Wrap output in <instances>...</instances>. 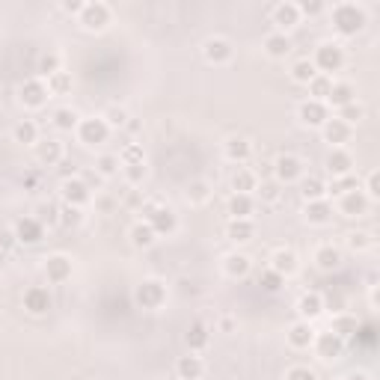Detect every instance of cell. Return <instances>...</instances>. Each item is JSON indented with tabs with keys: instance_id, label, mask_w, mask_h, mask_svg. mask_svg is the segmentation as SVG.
I'll return each instance as SVG.
<instances>
[{
	"instance_id": "cell-58",
	"label": "cell",
	"mask_w": 380,
	"mask_h": 380,
	"mask_svg": "<svg viewBox=\"0 0 380 380\" xmlns=\"http://www.w3.org/2000/svg\"><path fill=\"white\" fill-rule=\"evenodd\" d=\"M285 380H318V377H315V372L309 366H292L285 372Z\"/></svg>"
},
{
	"instance_id": "cell-39",
	"label": "cell",
	"mask_w": 380,
	"mask_h": 380,
	"mask_svg": "<svg viewBox=\"0 0 380 380\" xmlns=\"http://www.w3.org/2000/svg\"><path fill=\"white\" fill-rule=\"evenodd\" d=\"M306 89H309V98H312V102H324V104H327V95H330V89H333V78H327V75H315Z\"/></svg>"
},
{
	"instance_id": "cell-29",
	"label": "cell",
	"mask_w": 380,
	"mask_h": 380,
	"mask_svg": "<svg viewBox=\"0 0 380 380\" xmlns=\"http://www.w3.org/2000/svg\"><path fill=\"white\" fill-rule=\"evenodd\" d=\"M176 372H178V377H182V380H199V377L205 375V363L196 354H187V357H178Z\"/></svg>"
},
{
	"instance_id": "cell-41",
	"label": "cell",
	"mask_w": 380,
	"mask_h": 380,
	"mask_svg": "<svg viewBox=\"0 0 380 380\" xmlns=\"http://www.w3.org/2000/svg\"><path fill=\"white\" fill-rule=\"evenodd\" d=\"M259 190V196H261V202H279V196H283V185L276 182L274 176H268V178H261V182L256 185Z\"/></svg>"
},
{
	"instance_id": "cell-42",
	"label": "cell",
	"mask_w": 380,
	"mask_h": 380,
	"mask_svg": "<svg viewBox=\"0 0 380 380\" xmlns=\"http://www.w3.org/2000/svg\"><path fill=\"white\" fill-rule=\"evenodd\" d=\"M102 119L107 122V128L113 131V128H125L131 116H128V110H125L122 104H110V107H107V110L102 113Z\"/></svg>"
},
{
	"instance_id": "cell-23",
	"label": "cell",
	"mask_w": 380,
	"mask_h": 380,
	"mask_svg": "<svg viewBox=\"0 0 380 380\" xmlns=\"http://www.w3.org/2000/svg\"><path fill=\"white\" fill-rule=\"evenodd\" d=\"M226 211L232 220H250V214L256 211V199H252V193H232L226 202Z\"/></svg>"
},
{
	"instance_id": "cell-12",
	"label": "cell",
	"mask_w": 380,
	"mask_h": 380,
	"mask_svg": "<svg viewBox=\"0 0 380 380\" xmlns=\"http://www.w3.org/2000/svg\"><path fill=\"white\" fill-rule=\"evenodd\" d=\"M297 119H300L303 125H309V128H321V125L330 119V107L324 102H312V98H306V102L297 107Z\"/></svg>"
},
{
	"instance_id": "cell-25",
	"label": "cell",
	"mask_w": 380,
	"mask_h": 380,
	"mask_svg": "<svg viewBox=\"0 0 380 380\" xmlns=\"http://www.w3.org/2000/svg\"><path fill=\"white\" fill-rule=\"evenodd\" d=\"M223 155H226V161H232V164H244V161L252 158V146L247 137H229L223 143Z\"/></svg>"
},
{
	"instance_id": "cell-59",
	"label": "cell",
	"mask_w": 380,
	"mask_h": 380,
	"mask_svg": "<svg viewBox=\"0 0 380 380\" xmlns=\"http://www.w3.org/2000/svg\"><path fill=\"white\" fill-rule=\"evenodd\" d=\"M57 173H60L62 182H69V178H78V164H75V161H69V158H62L60 164H57Z\"/></svg>"
},
{
	"instance_id": "cell-7",
	"label": "cell",
	"mask_w": 380,
	"mask_h": 380,
	"mask_svg": "<svg viewBox=\"0 0 380 380\" xmlns=\"http://www.w3.org/2000/svg\"><path fill=\"white\" fill-rule=\"evenodd\" d=\"M78 137L84 146H102V143H107V137H110V128H107V122L102 116H93V119H80Z\"/></svg>"
},
{
	"instance_id": "cell-31",
	"label": "cell",
	"mask_w": 380,
	"mask_h": 380,
	"mask_svg": "<svg viewBox=\"0 0 380 380\" xmlns=\"http://www.w3.org/2000/svg\"><path fill=\"white\" fill-rule=\"evenodd\" d=\"M315 265H318V270H324V274L336 270V268L342 265V250H336L333 244H327V247H321L318 252H315Z\"/></svg>"
},
{
	"instance_id": "cell-13",
	"label": "cell",
	"mask_w": 380,
	"mask_h": 380,
	"mask_svg": "<svg viewBox=\"0 0 380 380\" xmlns=\"http://www.w3.org/2000/svg\"><path fill=\"white\" fill-rule=\"evenodd\" d=\"M270 21L276 24V33H285V30H292V27L300 24V9H297V3H292V0L276 3L270 9Z\"/></svg>"
},
{
	"instance_id": "cell-34",
	"label": "cell",
	"mask_w": 380,
	"mask_h": 380,
	"mask_svg": "<svg viewBox=\"0 0 380 380\" xmlns=\"http://www.w3.org/2000/svg\"><path fill=\"white\" fill-rule=\"evenodd\" d=\"M80 125V116L78 110H71V107H60V110H54V128L69 134V131H78Z\"/></svg>"
},
{
	"instance_id": "cell-47",
	"label": "cell",
	"mask_w": 380,
	"mask_h": 380,
	"mask_svg": "<svg viewBox=\"0 0 380 380\" xmlns=\"http://www.w3.org/2000/svg\"><path fill=\"white\" fill-rule=\"evenodd\" d=\"M351 190H359V178L351 173V176H342V178H333V185L327 187V196H345Z\"/></svg>"
},
{
	"instance_id": "cell-3",
	"label": "cell",
	"mask_w": 380,
	"mask_h": 380,
	"mask_svg": "<svg viewBox=\"0 0 380 380\" xmlns=\"http://www.w3.org/2000/svg\"><path fill=\"white\" fill-rule=\"evenodd\" d=\"M345 48H342L339 42H321L318 48H315V57H312V66L318 75H327L333 78L336 71L345 69Z\"/></svg>"
},
{
	"instance_id": "cell-56",
	"label": "cell",
	"mask_w": 380,
	"mask_h": 380,
	"mask_svg": "<svg viewBox=\"0 0 380 380\" xmlns=\"http://www.w3.org/2000/svg\"><path fill=\"white\" fill-rule=\"evenodd\" d=\"M42 226L48 223V226H60V208H54V205H39V217H36Z\"/></svg>"
},
{
	"instance_id": "cell-17",
	"label": "cell",
	"mask_w": 380,
	"mask_h": 380,
	"mask_svg": "<svg viewBox=\"0 0 380 380\" xmlns=\"http://www.w3.org/2000/svg\"><path fill=\"white\" fill-rule=\"evenodd\" d=\"M321 134L333 149H345V143L351 140V128L342 119H336V116H330V119L321 125Z\"/></svg>"
},
{
	"instance_id": "cell-26",
	"label": "cell",
	"mask_w": 380,
	"mask_h": 380,
	"mask_svg": "<svg viewBox=\"0 0 380 380\" xmlns=\"http://www.w3.org/2000/svg\"><path fill=\"white\" fill-rule=\"evenodd\" d=\"M45 276H48V283L54 285H60V283H66V279L71 276V259L69 256H51L48 259V265H45Z\"/></svg>"
},
{
	"instance_id": "cell-54",
	"label": "cell",
	"mask_w": 380,
	"mask_h": 380,
	"mask_svg": "<svg viewBox=\"0 0 380 380\" xmlns=\"http://www.w3.org/2000/svg\"><path fill=\"white\" fill-rule=\"evenodd\" d=\"M363 193H366L368 202H377V199H380V173H377V169H372V173L366 176V190H363Z\"/></svg>"
},
{
	"instance_id": "cell-8",
	"label": "cell",
	"mask_w": 380,
	"mask_h": 380,
	"mask_svg": "<svg viewBox=\"0 0 380 380\" xmlns=\"http://www.w3.org/2000/svg\"><path fill=\"white\" fill-rule=\"evenodd\" d=\"M21 104L24 107H30V110H39V107H45L48 104V98H51V93H48V84L45 80H39V78H30V80H24L21 84Z\"/></svg>"
},
{
	"instance_id": "cell-22",
	"label": "cell",
	"mask_w": 380,
	"mask_h": 380,
	"mask_svg": "<svg viewBox=\"0 0 380 380\" xmlns=\"http://www.w3.org/2000/svg\"><path fill=\"white\" fill-rule=\"evenodd\" d=\"M24 309L33 312V315H45L51 309V292L42 285H33L24 292Z\"/></svg>"
},
{
	"instance_id": "cell-9",
	"label": "cell",
	"mask_w": 380,
	"mask_h": 380,
	"mask_svg": "<svg viewBox=\"0 0 380 380\" xmlns=\"http://www.w3.org/2000/svg\"><path fill=\"white\" fill-rule=\"evenodd\" d=\"M110 15L113 9L102 3V0H95V3H86L84 12H80V24L86 27V30H104L107 24H110Z\"/></svg>"
},
{
	"instance_id": "cell-62",
	"label": "cell",
	"mask_w": 380,
	"mask_h": 380,
	"mask_svg": "<svg viewBox=\"0 0 380 380\" xmlns=\"http://www.w3.org/2000/svg\"><path fill=\"white\" fill-rule=\"evenodd\" d=\"M348 380H372V375H366V372H354Z\"/></svg>"
},
{
	"instance_id": "cell-4",
	"label": "cell",
	"mask_w": 380,
	"mask_h": 380,
	"mask_svg": "<svg viewBox=\"0 0 380 380\" xmlns=\"http://www.w3.org/2000/svg\"><path fill=\"white\" fill-rule=\"evenodd\" d=\"M134 300H137V306H143V309H161L167 300V288L161 279H143L137 285V292H134Z\"/></svg>"
},
{
	"instance_id": "cell-2",
	"label": "cell",
	"mask_w": 380,
	"mask_h": 380,
	"mask_svg": "<svg viewBox=\"0 0 380 380\" xmlns=\"http://www.w3.org/2000/svg\"><path fill=\"white\" fill-rule=\"evenodd\" d=\"M140 214H143V223H149L152 226V232L158 235H173L176 229H178V217H176V211L169 205H161V202H143V208H140Z\"/></svg>"
},
{
	"instance_id": "cell-63",
	"label": "cell",
	"mask_w": 380,
	"mask_h": 380,
	"mask_svg": "<svg viewBox=\"0 0 380 380\" xmlns=\"http://www.w3.org/2000/svg\"><path fill=\"white\" fill-rule=\"evenodd\" d=\"M220 330H223V333H229V330H232V321H229V318H223V321H220Z\"/></svg>"
},
{
	"instance_id": "cell-40",
	"label": "cell",
	"mask_w": 380,
	"mask_h": 380,
	"mask_svg": "<svg viewBox=\"0 0 380 380\" xmlns=\"http://www.w3.org/2000/svg\"><path fill=\"white\" fill-rule=\"evenodd\" d=\"M187 348H190V354H196V351H202L208 345V339H211V333H208L205 324H193V327L187 330Z\"/></svg>"
},
{
	"instance_id": "cell-35",
	"label": "cell",
	"mask_w": 380,
	"mask_h": 380,
	"mask_svg": "<svg viewBox=\"0 0 380 380\" xmlns=\"http://www.w3.org/2000/svg\"><path fill=\"white\" fill-rule=\"evenodd\" d=\"M357 330H359V321L354 318V315H336L330 324V333H336L339 339H351V336H357Z\"/></svg>"
},
{
	"instance_id": "cell-28",
	"label": "cell",
	"mask_w": 380,
	"mask_h": 380,
	"mask_svg": "<svg viewBox=\"0 0 380 380\" xmlns=\"http://www.w3.org/2000/svg\"><path fill=\"white\" fill-rule=\"evenodd\" d=\"M306 220H309L312 226H327L333 220V202H330V199L306 202Z\"/></svg>"
},
{
	"instance_id": "cell-20",
	"label": "cell",
	"mask_w": 380,
	"mask_h": 380,
	"mask_svg": "<svg viewBox=\"0 0 380 380\" xmlns=\"http://www.w3.org/2000/svg\"><path fill=\"white\" fill-rule=\"evenodd\" d=\"M368 205H372V202L366 199L363 187L351 190V193H345V196H339V211L345 214V217H363L368 211Z\"/></svg>"
},
{
	"instance_id": "cell-5",
	"label": "cell",
	"mask_w": 380,
	"mask_h": 380,
	"mask_svg": "<svg viewBox=\"0 0 380 380\" xmlns=\"http://www.w3.org/2000/svg\"><path fill=\"white\" fill-rule=\"evenodd\" d=\"M270 173L279 185H292V182H300L303 178V161L297 155H279L270 167Z\"/></svg>"
},
{
	"instance_id": "cell-51",
	"label": "cell",
	"mask_w": 380,
	"mask_h": 380,
	"mask_svg": "<svg viewBox=\"0 0 380 380\" xmlns=\"http://www.w3.org/2000/svg\"><path fill=\"white\" fill-rule=\"evenodd\" d=\"M259 285H261V288H265V292H268V294H276V292H279V288H283V285H285V279H283V276H279V274H276V270H270V268H268V270H261V276H259Z\"/></svg>"
},
{
	"instance_id": "cell-57",
	"label": "cell",
	"mask_w": 380,
	"mask_h": 380,
	"mask_svg": "<svg viewBox=\"0 0 380 380\" xmlns=\"http://www.w3.org/2000/svg\"><path fill=\"white\" fill-rule=\"evenodd\" d=\"M297 9H300V18L303 15H321V12H327V3H321V0H303V3H297Z\"/></svg>"
},
{
	"instance_id": "cell-49",
	"label": "cell",
	"mask_w": 380,
	"mask_h": 380,
	"mask_svg": "<svg viewBox=\"0 0 380 380\" xmlns=\"http://www.w3.org/2000/svg\"><path fill=\"white\" fill-rule=\"evenodd\" d=\"M208 199H211V185L208 182L199 178V182L187 185V202H208Z\"/></svg>"
},
{
	"instance_id": "cell-37",
	"label": "cell",
	"mask_w": 380,
	"mask_h": 380,
	"mask_svg": "<svg viewBox=\"0 0 380 380\" xmlns=\"http://www.w3.org/2000/svg\"><path fill=\"white\" fill-rule=\"evenodd\" d=\"M158 241V235L155 232H152V226L149 223H134L131 226V244H134V247H137V250H146V247H152V244H155Z\"/></svg>"
},
{
	"instance_id": "cell-44",
	"label": "cell",
	"mask_w": 380,
	"mask_h": 380,
	"mask_svg": "<svg viewBox=\"0 0 380 380\" xmlns=\"http://www.w3.org/2000/svg\"><path fill=\"white\" fill-rule=\"evenodd\" d=\"M45 84H48V93H51V95H69L71 86H75V80H71L69 71H57V75L48 78Z\"/></svg>"
},
{
	"instance_id": "cell-11",
	"label": "cell",
	"mask_w": 380,
	"mask_h": 380,
	"mask_svg": "<svg viewBox=\"0 0 380 380\" xmlns=\"http://www.w3.org/2000/svg\"><path fill=\"white\" fill-rule=\"evenodd\" d=\"M60 196H62V205L84 208V205L89 202V199H93V190H89L86 182H80V178H69V182H62Z\"/></svg>"
},
{
	"instance_id": "cell-46",
	"label": "cell",
	"mask_w": 380,
	"mask_h": 380,
	"mask_svg": "<svg viewBox=\"0 0 380 380\" xmlns=\"http://www.w3.org/2000/svg\"><path fill=\"white\" fill-rule=\"evenodd\" d=\"M336 119H342L351 128V125H359L366 119V107L363 104H357V102H351V104H345L342 110H336Z\"/></svg>"
},
{
	"instance_id": "cell-19",
	"label": "cell",
	"mask_w": 380,
	"mask_h": 380,
	"mask_svg": "<svg viewBox=\"0 0 380 380\" xmlns=\"http://www.w3.org/2000/svg\"><path fill=\"white\" fill-rule=\"evenodd\" d=\"M270 270H276L283 279H288L300 270V259H297L294 250H276L274 259H270Z\"/></svg>"
},
{
	"instance_id": "cell-38",
	"label": "cell",
	"mask_w": 380,
	"mask_h": 380,
	"mask_svg": "<svg viewBox=\"0 0 380 380\" xmlns=\"http://www.w3.org/2000/svg\"><path fill=\"white\" fill-rule=\"evenodd\" d=\"M256 185H259V176L252 173V169L238 167V173L232 176V190H235V193H252Z\"/></svg>"
},
{
	"instance_id": "cell-43",
	"label": "cell",
	"mask_w": 380,
	"mask_h": 380,
	"mask_svg": "<svg viewBox=\"0 0 380 380\" xmlns=\"http://www.w3.org/2000/svg\"><path fill=\"white\" fill-rule=\"evenodd\" d=\"M62 66V60H60V54H42V57H39V69H36V71H39V80H48V78H54V75H57V71H62L60 69Z\"/></svg>"
},
{
	"instance_id": "cell-14",
	"label": "cell",
	"mask_w": 380,
	"mask_h": 380,
	"mask_svg": "<svg viewBox=\"0 0 380 380\" xmlns=\"http://www.w3.org/2000/svg\"><path fill=\"white\" fill-rule=\"evenodd\" d=\"M12 232H15V241L24 244V247H33V244H39L45 238V226L36 217H21Z\"/></svg>"
},
{
	"instance_id": "cell-61",
	"label": "cell",
	"mask_w": 380,
	"mask_h": 380,
	"mask_svg": "<svg viewBox=\"0 0 380 380\" xmlns=\"http://www.w3.org/2000/svg\"><path fill=\"white\" fill-rule=\"evenodd\" d=\"M12 244H18L15 241V232L12 229H0V250H9Z\"/></svg>"
},
{
	"instance_id": "cell-6",
	"label": "cell",
	"mask_w": 380,
	"mask_h": 380,
	"mask_svg": "<svg viewBox=\"0 0 380 380\" xmlns=\"http://www.w3.org/2000/svg\"><path fill=\"white\" fill-rule=\"evenodd\" d=\"M315 354H318L324 363H336V359L345 354V339H339L336 333H315V342H312Z\"/></svg>"
},
{
	"instance_id": "cell-60",
	"label": "cell",
	"mask_w": 380,
	"mask_h": 380,
	"mask_svg": "<svg viewBox=\"0 0 380 380\" xmlns=\"http://www.w3.org/2000/svg\"><path fill=\"white\" fill-rule=\"evenodd\" d=\"M84 0H62V12H66V15H80V12H84Z\"/></svg>"
},
{
	"instance_id": "cell-50",
	"label": "cell",
	"mask_w": 380,
	"mask_h": 380,
	"mask_svg": "<svg viewBox=\"0 0 380 380\" xmlns=\"http://www.w3.org/2000/svg\"><path fill=\"white\" fill-rule=\"evenodd\" d=\"M119 164H146V152H143L140 143H128V146L122 149V155H119Z\"/></svg>"
},
{
	"instance_id": "cell-21",
	"label": "cell",
	"mask_w": 380,
	"mask_h": 380,
	"mask_svg": "<svg viewBox=\"0 0 380 380\" xmlns=\"http://www.w3.org/2000/svg\"><path fill=\"white\" fill-rule=\"evenodd\" d=\"M321 312H324V297L318 292H306L300 294V300H297V315H300V321H315V318H321Z\"/></svg>"
},
{
	"instance_id": "cell-30",
	"label": "cell",
	"mask_w": 380,
	"mask_h": 380,
	"mask_svg": "<svg viewBox=\"0 0 380 380\" xmlns=\"http://www.w3.org/2000/svg\"><path fill=\"white\" fill-rule=\"evenodd\" d=\"M250 268H252V261H250V256H244V252H232V256H226V261H223V270H226V274H229L232 279L247 276Z\"/></svg>"
},
{
	"instance_id": "cell-53",
	"label": "cell",
	"mask_w": 380,
	"mask_h": 380,
	"mask_svg": "<svg viewBox=\"0 0 380 380\" xmlns=\"http://www.w3.org/2000/svg\"><path fill=\"white\" fill-rule=\"evenodd\" d=\"M348 247L354 252H363V250H372L375 247V238L368 232H351L348 235Z\"/></svg>"
},
{
	"instance_id": "cell-15",
	"label": "cell",
	"mask_w": 380,
	"mask_h": 380,
	"mask_svg": "<svg viewBox=\"0 0 380 380\" xmlns=\"http://www.w3.org/2000/svg\"><path fill=\"white\" fill-rule=\"evenodd\" d=\"M261 48H265V54L270 60H285L288 54H292V48H294V42H292V36L288 33H268L265 36V42H261Z\"/></svg>"
},
{
	"instance_id": "cell-32",
	"label": "cell",
	"mask_w": 380,
	"mask_h": 380,
	"mask_svg": "<svg viewBox=\"0 0 380 380\" xmlns=\"http://www.w3.org/2000/svg\"><path fill=\"white\" fill-rule=\"evenodd\" d=\"M300 193L306 202H318V199H327V185L321 182L318 176H309V178H300Z\"/></svg>"
},
{
	"instance_id": "cell-1",
	"label": "cell",
	"mask_w": 380,
	"mask_h": 380,
	"mask_svg": "<svg viewBox=\"0 0 380 380\" xmlns=\"http://www.w3.org/2000/svg\"><path fill=\"white\" fill-rule=\"evenodd\" d=\"M330 18H333V30H336L339 36H345V39L363 33L366 24H368V12L359 3H351V0L333 6L330 9Z\"/></svg>"
},
{
	"instance_id": "cell-18",
	"label": "cell",
	"mask_w": 380,
	"mask_h": 380,
	"mask_svg": "<svg viewBox=\"0 0 380 380\" xmlns=\"http://www.w3.org/2000/svg\"><path fill=\"white\" fill-rule=\"evenodd\" d=\"M312 342H315V327L309 321H294L288 327V345L294 351H309Z\"/></svg>"
},
{
	"instance_id": "cell-27",
	"label": "cell",
	"mask_w": 380,
	"mask_h": 380,
	"mask_svg": "<svg viewBox=\"0 0 380 380\" xmlns=\"http://www.w3.org/2000/svg\"><path fill=\"white\" fill-rule=\"evenodd\" d=\"M357 102V89L354 84H348V80H333V89L327 95V107H336V110H342L345 104Z\"/></svg>"
},
{
	"instance_id": "cell-45",
	"label": "cell",
	"mask_w": 380,
	"mask_h": 380,
	"mask_svg": "<svg viewBox=\"0 0 380 380\" xmlns=\"http://www.w3.org/2000/svg\"><path fill=\"white\" fill-rule=\"evenodd\" d=\"M315 75H318V71H315L312 60H297L292 66V80H294V84H300V86H309V80Z\"/></svg>"
},
{
	"instance_id": "cell-33",
	"label": "cell",
	"mask_w": 380,
	"mask_h": 380,
	"mask_svg": "<svg viewBox=\"0 0 380 380\" xmlns=\"http://www.w3.org/2000/svg\"><path fill=\"white\" fill-rule=\"evenodd\" d=\"M252 235H256L252 220H229V226H226V238L235 241V244H247Z\"/></svg>"
},
{
	"instance_id": "cell-52",
	"label": "cell",
	"mask_w": 380,
	"mask_h": 380,
	"mask_svg": "<svg viewBox=\"0 0 380 380\" xmlns=\"http://www.w3.org/2000/svg\"><path fill=\"white\" fill-rule=\"evenodd\" d=\"M95 169H98V176L113 178L116 173H119V155H102L95 161Z\"/></svg>"
},
{
	"instance_id": "cell-48",
	"label": "cell",
	"mask_w": 380,
	"mask_h": 380,
	"mask_svg": "<svg viewBox=\"0 0 380 380\" xmlns=\"http://www.w3.org/2000/svg\"><path fill=\"white\" fill-rule=\"evenodd\" d=\"M84 223V208H75V205H62L60 208V226L66 229H75V226Z\"/></svg>"
},
{
	"instance_id": "cell-55",
	"label": "cell",
	"mask_w": 380,
	"mask_h": 380,
	"mask_svg": "<svg viewBox=\"0 0 380 380\" xmlns=\"http://www.w3.org/2000/svg\"><path fill=\"white\" fill-rule=\"evenodd\" d=\"M125 178H128V185H143V178H146V164H125Z\"/></svg>"
},
{
	"instance_id": "cell-10",
	"label": "cell",
	"mask_w": 380,
	"mask_h": 380,
	"mask_svg": "<svg viewBox=\"0 0 380 380\" xmlns=\"http://www.w3.org/2000/svg\"><path fill=\"white\" fill-rule=\"evenodd\" d=\"M202 54H205L208 62H214V66H226V62L235 57V48H232L229 39H223V36H211V39H205Z\"/></svg>"
},
{
	"instance_id": "cell-36",
	"label": "cell",
	"mask_w": 380,
	"mask_h": 380,
	"mask_svg": "<svg viewBox=\"0 0 380 380\" xmlns=\"http://www.w3.org/2000/svg\"><path fill=\"white\" fill-rule=\"evenodd\" d=\"M12 137H15V143H21V146H36V143H39V125L30 122V119L18 122Z\"/></svg>"
},
{
	"instance_id": "cell-24",
	"label": "cell",
	"mask_w": 380,
	"mask_h": 380,
	"mask_svg": "<svg viewBox=\"0 0 380 380\" xmlns=\"http://www.w3.org/2000/svg\"><path fill=\"white\" fill-rule=\"evenodd\" d=\"M62 158H66V152H62L60 140H39V143H36V161H39V164L57 167Z\"/></svg>"
},
{
	"instance_id": "cell-16",
	"label": "cell",
	"mask_w": 380,
	"mask_h": 380,
	"mask_svg": "<svg viewBox=\"0 0 380 380\" xmlns=\"http://www.w3.org/2000/svg\"><path fill=\"white\" fill-rule=\"evenodd\" d=\"M324 167H327V173L333 178H342V176L354 173V158H351V152H345V149H330V155H327V161H324Z\"/></svg>"
}]
</instances>
